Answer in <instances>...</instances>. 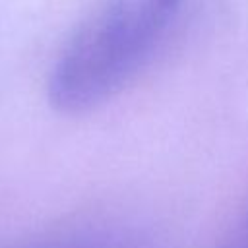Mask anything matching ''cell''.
Wrapping results in <instances>:
<instances>
[{"mask_svg": "<svg viewBox=\"0 0 248 248\" xmlns=\"http://www.w3.org/2000/svg\"><path fill=\"white\" fill-rule=\"evenodd\" d=\"M169 21L153 0H107L52 64L46 81L50 107L79 114L112 97L141 68Z\"/></svg>", "mask_w": 248, "mask_h": 248, "instance_id": "obj_1", "label": "cell"}, {"mask_svg": "<svg viewBox=\"0 0 248 248\" xmlns=\"http://www.w3.org/2000/svg\"><path fill=\"white\" fill-rule=\"evenodd\" d=\"M219 248H248V215L244 221L225 238V242Z\"/></svg>", "mask_w": 248, "mask_h": 248, "instance_id": "obj_2", "label": "cell"}, {"mask_svg": "<svg viewBox=\"0 0 248 248\" xmlns=\"http://www.w3.org/2000/svg\"><path fill=\"white\" fill-rule=\"evenodd\" d=\"M155 2V6L159 8V12L165 16V17H169V19H172V16L176 14V10H178V6H180V0H153Z\"/></svg>", "mask_w": 248, "mask_h": 248, "instance_id": "obj_3", "label": "cell"}]
</instances>
